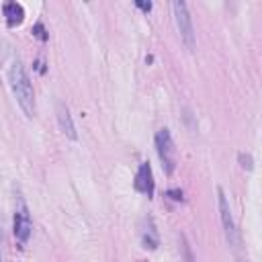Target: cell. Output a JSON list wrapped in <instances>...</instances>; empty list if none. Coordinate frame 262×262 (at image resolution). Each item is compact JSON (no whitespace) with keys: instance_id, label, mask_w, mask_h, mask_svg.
<instances>
[{"instance_id":"obj_8","label":"cell","mask_w":262,"mask_h":262,"mask_svg":"<svg viewBox=\"0 0 262 262\" xmlns=\"http://www.w3.org/2000/svg\"><path fill=\"white\" fill-rule=\"evenodd\" d=\"M2 10H4V16H6V25H8V27H14V25L23 23L25 10H23V6H20L18 2H6V4L2 6Z\"/></svg>"},{"instance_id":"obj_12","label":"cell","mask_w":262,"mask_h":262,"mask_svg":"<svg viewBox=\"0 0 262 262\" xmlns=\"http://www.w3.org/2000/svg\"><path fill=\"white\" fill-rule=\"evenodd\" d=\"M33 35H35L37 39H41V41H45V39H47V35H45V29H43V25H41V23H37V25L33 27Z\"/></svg>"},{"instance_id":"obj_14","label":"cell","mask_w":262,"mask_h":262,"mask_svg":"<svg viewBox=\"0 0 262 262\" xmlns=\"http://www.w3.org/2000/svg\"><path fill=\"white\" fill-rule=\"evenodd\" d=\"M135 4H137V6H139L143 12H149V10H151V2H143V0H137Z\"/></svg>"},{"instance_id":"obj_4","label":"cell","mask_w":262,"mask_h":262,"mask_svg":"<svg viewBox=\"0 0 262 262\" xmlns=\"http://www.w3.org/2000/svg\"><path fill=\"white\" fill-rule=\"evenodd\" d=\"M217 203H219V215H221L225 239H227V244L231 246V250L237 254V252H239V246H242V239H239V231H237V227H235V221H233V215H231L227 196H225V192H223L221 186L217 188Z\"/></svg>"},{"instance_id":"obj_2","label":"cell","mask_w":262,"mask_h":262,"mask_svg":"<svg viewBox=\"0 0 262 262\" xmlns=\"http://www.w3.org/2000/svg\"><path fill=\"white\" fill-rule=\"evenodd\" d=\"M172 12H174V20H176L182 43L186 45L188 51H194L196 49V33H194V27H192V18L188 14V6L182 0H174L172 2Z\"/></svg>"},{"instance_id":"obj_6","label":"cell","mask_w":262,"mask_h":262,"mask_svg":"<svg viewBox=\"0 0 262 262\" xmlns=\"http://www.w3.org/2000/svg\"><path fill=\"white\" fill-rule=\"evenodd\" d=\"M133 186L137 192L145 194L147 199L154 196V174H151V166L147 162H141L139 164V170L135 174V180H133Z\"/></svg>"},{"instance_id":"obj_10","label":"cell","mask_w":262,"mask_h":262,"mask_svg":"<svg viewBox=\"0 0 262 262\" xmlns=\"http://www.w3.org/2000/svg\"><path fill=\"white\" fill-rule=\"evenodd\" d=\"M180 250H182V258H184V262H194V260H192L190 246H188V242H186V235H180Z\"/></svg>"},{"instance_id":"obj_13","label":"cell","mask_w":262,"mask_h":262,"mask_svg":"<svg viewBox=\"0 0 262 262\" xmlns=\"http://www.w3.org/2000/svg\"><path fill=\"white\" fill-rule=\"evenodd\" d=\"M166 196H170L172 201H184L182 190H178V188H170V190H166Z\"/></svg>"},{"instance_id":"obj_11","label":"cell","mask_w":262,"mask_h":262,"mask_svg":"<svg viewBox=\"0 0 262 262\" xmlns=\"http://www.w3.org/2000/svg\"><path fill=\"white\" fill-rule=\"evenodd\" d=\"M237 160H239V164H242L246 170H252V168H254V160H252L250 154H237Z\"/></svg>"},{"instance_id":"obj_9","label":"cell","mask_w":262,"mask_h":262,"mask_svg":"<svg viewBox=\"0 0 262 262\" xmlns=\"http://www.w3.org/2000/svg\"><path fill=\"white\" fill-rule=\"evenodd\" d=\"M147 225H149V227L143 231V237H141V242H143V248L156 250V248H158V233H156L154 221H151V219H147Z\"/></svg>"},{"instance_id":"obj_1","label":"cell","mask_w":262,"mask_h":262,"mask_svg":"<svg viewBox=\"0 0 262 262\" xmlns=\"http://www.w3.org/2000/svg\"><path fill=\"white\" fill-rule=\"evenodd\" d=\"M8 82H10L12 94L18 102L20 111L25 113L27 119H33L35 117V92H33L31 78H29L25 66L18 59H14L10 70H8Z\"/></svg>"},{"instance_id":"obj_7","label":"cell","mask_w":262,"mask_h":262,"mask_svg":"<svg viewBox=\"0 0 262 262\" xmlns=\"http://www.w3.org/2000/svg\"><path fill=\"white\" fill-rule=\"evenodd\" d=\"M57 123L66 137L78 139V133H76V127H74V121H72V115H70V108L66 102H57Z\"/></svg>"},{"instance_id":"obj_5","label":"cell","mask_w":262,"mask_h":262,"mask_svg":"<svg viewBox=\"0 0 262 262\" xmlns=\"http://www.w3.org/2000/svg\"><path fill=\"white\" fill-rule=\"evenodd\" d=\"M156 149H158V158L162 162V170L170 176L176 168V149H174L172 135L166 127L158 129V133H156Z\"/></svg>"},{"instance_id":"obj_3","label":"cell","mask_w":262,"mask_h":262,"mask_svg":"<svg viewBox=\"0 0 262 262\" xmlns=\"http://www.w3.org/2000/svg\"><path fill=\"white\" fill-rule=\"evenodd\" d=\"M12 229H14V237L18 239V244H27L29 242L31 229H33V221H31V213H29L27 201L20 194V190H16V194H14V221H12Z\"/></svg>"}]
</instances>
